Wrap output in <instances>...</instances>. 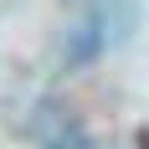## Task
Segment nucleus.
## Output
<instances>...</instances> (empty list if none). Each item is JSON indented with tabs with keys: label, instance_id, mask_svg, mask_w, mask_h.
<instances>
[{
	"label": "nucleus",
	"instance_id": "1",
	"mask_svg": "<svg viewBox=\"0 0 149 149\" xmlns=\"http://www.w3.org/2000/svg\"><path fill=\"white\" fill-rule=\"evenodd\" d=\"M41 144H46V149H98V144H93L88 134H82V129H72V123H62V129H52V134H46Z\"/></svg>",
	"mask_w": 149,
	"mask_h": 149
}]
</instances>
